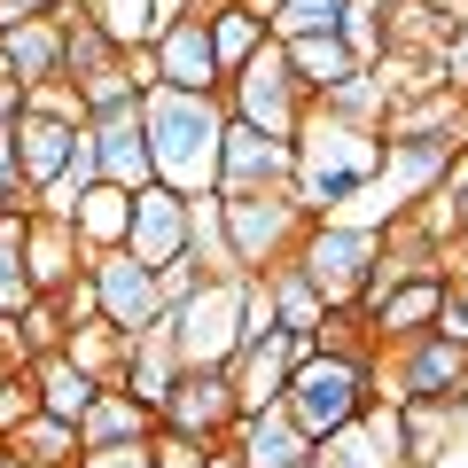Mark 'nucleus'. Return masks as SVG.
I'll return each instance as SVG.
<instances>
[{"label": "nucleus", "mask_w": 468, "mask_h": 468, "mask_svg": "<svg viewBox=\"0 0 468 468\" xmlns=\"http://www.w3.org/2000/svg\"><path fill=\"white\" fill-rule=\"evenodd\" d=\"M375 172H383V133L344 125L335 110L313 101L289 141V203L304 218H344V203L375 196Z\"/></svg>", "instance_id": "nucleus-1"}, {"label": "nucleus", "mask_w": 468, "mask_h": 468, "mask_svg": "<svg viewBox=\"0 0 468 468\" xmlns=\"http://www.w3.org/2000/svg\"><path fill=\"white\" fill-rule=\"evenodd\" d=\"M141 133H149V172L172 196H211L218 187V141H227V110L218 94H172L149 86L141 94Z\"/></svg>", "instance_id": "nucleus-2"}, {"label": "nucleus", "mask_w": 468, "mask_h": 468, "mask_svg": "<svg viewBox=\"0 0 468 468\" xmlns=\"http://www.w3.org/2000/svg\"><path fill=\"white\" fill-rule=\"evenodd\" d=\"M367 351H375V344H367ZM367 351H328V344H313V351L297 359L282 406H289V421H297L313 445H320V437H335L344 421L367 414Z\"/></svg>", "instance_id": "nucleus-3"}, {"label": "nucleus", "mask_w": 468, "mask_h": 468, "mask_svg": "<svg viewBox=\"0 0 468 468\" xmlns=\"http://www.w3.org/2000/svg\"><path fill=\"white\" fill-rule=\"evenodd\" d=\"M375 250H383V227H375V218H313V227L297 234V250H289V258L304 266V282L320 289L328 313H351L359 289H367Z\"/></svg>", "instance_id": "nucleus-4"}, {"label": "nucleus", "mask_w": 468, "mask_h": 468, "mask_svg": "<svg viewBox=\"0 0 468 468\" xmlns=\"http://www.w3.org/2000/svg\"><path fill=\"white\" fill-rule=\"evenodd\" d=\"M218 110H227L234 125L266 133V141H297V125H304V110H313V101H304V86H297V70H289L282 39H266L250 63L218 86Z\"/></svg>", "instance_id": "nucleus-5"}, {"label": "nucleus", "mask_w": 468, "mask_h": 468, "mask_svg": "<svg viewBox=\"0 0 468 468\" xmlns=\"http://www.w3.org/2000/svg\"><path fill=\"white\" fill-rule=\"evenodd\" d=\"M313 218L289 203V187H266V196H218V234H227V266L234 282H250V273L282 266L297 250V234Z\"/></svg>", "instance_id": "nucleus-6"}, {"label": "nucleus", "mask_w": 468, "mask_h": 468, "mask_svg": "<svg viewBox=\"0 0 468 468\" xmlns=\"http://www.w3.org/2000/svg\"><path fill=\"white\" fill-rule=\"evenodd\" d=\"M180 367H227L242 351V282H203L180 313H165Z\"/></svg>", "instance_id": "nucleus-7"}, {"label": "nucleus", "mask_w": 468, "mask_h": 468, "mask_svg": "<svg viewBox=\"0 0 468 468\" xmlns=\"http://www.w3.org/2000/svg\"><path fill=\"white\" fill-rule=\"evenodd\" d=\"M242 421V406H234V383L227 367H187L180 383H172V399L156 406V437H187V445H227V430Z\"/></svg>", "instance_id": "nucleus-8"}, {"label": "nucleus", "mask_w": 468, "mask_h": 468, "mask_svg": "<svg viewBox=\"0 0 468 468\" xmlns=\"http://www.w3.org/2000/svg\"><path fill=\"white\" fill-rule=\"evenodd\" d=\"M86 273H94V304H101V328L110 335H141V328L165 320V304H156V266H141L133 250L86 258Z\"/></svg>", "instance_id": "nucleus-9"}, {"label": "nucleus", "mask_w": 468, "mask_h": 468, "mask_svg": "<svg viewBox=\"0 0 468 468\" xmlns=\"http://www.w3.org/2000/svg\"><path fill=\"white\" fill-rule=\"evenodd\" d=\"M141 55H149V79L172 86V94H218V86H227V70H218V55H211L203 16H172Z\"/></svg>", "instance_id": "nucleus-10"}, {"label": "nucleus", "mask_w": 468, "mask_h": 468, "mask_svg": "<svg viewBox=\"0 0 468 468\" xmlns=\"http://www.w3.org/2000/svg\"><path fill=\"white\" fill-rule=\"evenodd\" d=\"M390 359V383L406 399H461L468 406V344H445V335H414V344L383 351Z\"/></svg>", "instance_id": "nucleus-11"}, {"label": "nucleus", "mask_w": 468, "mask_h": 468, "mask_svg": "<svg viewBox=\"0 0 468 468\" xmlns=\"http://www.w3.org/2000/svg\"><path fill=\"white\" fill-rule=\"evenodd\" d=\"M297 359H304V344L297 335H250V344L227 359V383H234V406L242 414H258V406H282V390H289V375H297Z\"/></svg>", "instance_id": "nucleus-12"}, {"label": "nucleus", "mask_w": 468, "mask_h": 468, "mask_svg": "<svg viewBox=\"0 0 468 468\" xmlns=\"http://www.w3.org/2000/svg\"><path fill=\"white\" fill-rule=\"evenodd\" d=\"M313 468H406L399 406H367L359 421H344L335 437H320V445H313Z\"/></svg>", "instance_id": "nucleus-13"}, {"label": "nucleus", "mask_w": 468, "mask_h": 468, "mask_svg": "<svg viewBox=\"0 0 468 468\" xmlns=\"http://www.w3.org/2000/svg\"><path fill=\"white\" fill-rule=\"evenodd\" d=\"M289 187V141H266L250 125L227 117V141H218V196H266Z\"/></svg>", "instance_id": "nucleus-14"}, {"label": "nucleus", "mask_w": 468, "mask_h": 468, "mask_svg": "<svg viewBox=\"0 0 468 468\" xmlns=\"http://www.w3.org/2000/svg\"><path fill=\"white\" fill-rule=\"evenodd\" d=\"M180 351H172V328L156 320V328H141V335H125V359H117V375H110V390H125L133 406H165L172 399V383H180Z\"/></svg>", "instance_id": "nucleus-15"}, {"label": "nucleus", "mask_w": 468, "mask_h": 468, "mask_svg": "<svg viewBox=\"0 0 468 468\" xmlns=\"http://www.w3.org/2000/svg\"><path fill=\"white\" fill-rule=\"evenodd\" d=\"M227 452L242 468H313V437L289 421V406H258L227 430Z\"/></svg>", "instance_id": "nucleus-16"}, {"label": "nucleus", "mask_w": 468, "mask_h": 468, "mask_svg": "<svg viewBox=\"0 0 468 468\" xmlns=\"http://www.w3.org/2000/svg\"><path fill=\"white\" fill-rule=\"evenodd\" d=\"M125 250L141 258V266H172V258L187 250V196H172V187H141L133 196V218H125Z\"/></svg>", "instance_id": "nucleus-17"}, {"label": "nucleus", "mask_w": 468, "mask_h": 468, "mask_svg": "<svg viewBox=\"0 0 468 468\" xmlns=\"http://www.w3.org/2000/svg\"><path fill=\"white\" fill-rule=\"evenodd\" d=\"M445 289H452L445 273H414L406 289H390V297L367 313V344H375V351H399V344H414V335H430Z\"/></svg>", "instance_id": "nucleus-18"}, {"label": "nucleus", "mask_w": 468, "mask_h": 468, "mask_svg": "<svg viewBox=\"0 0 468 468\" xmlns=\"http://www.w3.org/2000/svg\"><path fill=\"white\" fill-rule=\"evenodd\" d=\"M86 133H94V165H101L110 187L141 196V187L156 180V172H149V133H141V101H133V110H117V117H94Z\"/></svg>", "instance_id": "nucleus-19"}, {"label": "nucleus", "mask_w": 468, "mask_h": 468, "mask_svg": "<svg viewBox=\"0 0 468 468\" xmlns=\"http://www.w3.org/2000/svg\"><path fill=\"white\" fill-rule=\"evenodd\" d=\"M24 273H32L39 297H55L63 282H79V273H86V250H79V234H70V218L24 211Z\"/></svg>", "instance_id": "nucleus-20"}, {"label": "nucleus", "mask_w": 468, "mask_h": 468, "mask_svg": "<svg viewBox=\"0 0 468 468\" xmlns=\"http://www.w3.org/2000/svg\"><path fill=\"white\" fill-rule=\"evenodd\" d=\"M461 399H406L399 406V445H406V468H437L461 437Z\"/></svg>", "instance_id": "nucleus-21"}, {"label": "nucleus", "mask_w": 468, "mask_h": 468, "mask_svg": "<svg viewBox=\"0 0 468 468\" xmlns=\"http://www.w3.org/2000/svg\"><path fill=\"white\" fill-rule=\"evenodd\" d=\"M70 141H79V125H70V117H39V110L16 117V165H24V187H32V196L63 180Z\"/></svg>", "instance_id": "nucleus-22"}, {"label": "nucleus", "mask_w": 468, "mask_h": 468, "mask_svg": "<svg viewBox=\"0 0 468 468\" xmlns=\"http://www.w3.org/2000/svg\"><path fill=\"white\" fill-rule=\"evenodd\" d=\"M282 55H289V70H297L304 101H335L351 79H359V70H367V63H359V55H351L335 32H320V39H289Z\"/></svg>", "instance_id": "nucleus-23"}, {"label": "nucleus", "mask_w": 468, "mask_h": 468, "mask_svg": "<svg viewBox=\"0 0 468 468\" xmlns=\"http://www.w3.org/2000/svg\"><path fill=\"white\" fill-rule=\"evenodd\" d=\"M258 282H266L273 328H282V335H297V344L313 351V335H320V320H328V304H320V289L304 282V266H297V258H282V266H266Z\"/></svg>", "instance_id": "nucleus-24"}, {"label": "nucleus", "mask_w": 468, "mask_h": 468, "mask_svg": "<svg viewBox=\"0 0 468 468\" xmlns=\"http://www.w3.org/2000/svg\"><path fill=\"white\" fill-rule=\"evenodd\" d=\"M0 70H8L24 94H32V86H55V79H63V32H55L48 16L0 32Z\"/></svg>", "instance_id": "nucleus-25"}, {"label": "nucleus", "mask_w": 468, "mask_h": 468, "mask_svg": "<svg viewBox=\"0 0 468 468\" xmlns=\"http://www.w3.org/2000/svg\"><path fill=\"white\" fill-rule=\"evenodd\" d=\"M149 437H156V414L133 406L125 390H101L79 414V452H117V445H149Z\"/></svg>", "instance_id": "nucleus-26"}, {"label": "nucleus", "mask_w": 468, "mask_h": 468, "mask_svg": "<svg viewBox=\"0 0 468 468\" xmlns=\"http://www.w3.org/2000/svg\"><path fill=\"white\" fill-rule=\"evenodd\" d=\"M125 218H133V196L110 180H94L79 203H70V234H79V250L101 258V250H125Z\"/></svg>", "instance_id": "nucleus-27"}, {"label": "nucleus", "mask_w": 468, "mask_h": 468, "mask_svg": "<svg viewBox=\"0 0 468 468\" xmlns=\"http://www.w3.org/2000/svg\"><path fill=\"white\" fill-rule=\"evenodd\" d=\"M32 390H39V414L79 421V414H86V406H94L110 383H94V375H79V367H70L63 351H48V359H32Z\"/></svg>", "instance_id": "nucleus-28"}, {"label": "nucleus", "mask_w": 468, "mask_h": 468, "mask_svg": "<svg viewBox=\"0 0 468 468\" xmlns=\"http://www.w3.org/2000/svg\"><path fill=\"white\" fill-rule=\"evenodd\" d=\"M149 55H117L110 70H94V79L79 86V110H86V125H94V117H117V110H133L141 94H149Z\"/></svg>", "instance_id": "nucleus-29"}, {"label": "nucleus", "mask_w": 468, "mask_h": 468, "mask_svg": "<svg viewBox=\"0 0 468 468\" xmlns=\"http://www.w3.org/2000/svg\"><path fill=\"white\" fill-rule=\"evenodd\" d=\"M8 461L16 468H79V421L32 414L16 437H8Z\"/></svg>", "instance_id": "nucleus-30"}, {"label": "nucleus", "mask_w": 468, "mask_h": 468, "mask_svg": "<svg viewBox=\"0 0 468 468\" xmlns=\"http://www.w3.org/2000/svg\"><path fill=\"white\" fill-rule=\"evenodd\" d=\"M203 32H211V55H218V70H227V79H234L242 63H250V55L266 48V39H273V32H266V16H250L242 0L211 8V16H203Z\"/></svg>", "instance_id": "nucleus-31"}, {"label": "nucleus", "mask_w": 468, "mask_h": 468, "mask_svg": "<svg viewBox=\"0 0 468 468\" xmlns=\"http://www.w3.org/2000/svg\"><path fill=\"white\" fill-rule=\"evenodd\" d=\"M86 16L101 24V39H110L117 55H141L156 32H165V16H156V0H86Z\"/></svg>", "instance_id": "nucleus-32"}, {"label": "nucleus", "mask_w": 468, "mask_h": 468, "mask_svg": "<svg viewBox=\"0 0 468 468\" xmlns=\"http://www.w3.org/2000/svg\"><path fill=\"white\" fill-rule=\"evenodd\" d=\"M32 273H24V211L0 218V320H16L24 304H32Z\"/></svg>", "instance_id": "nucleus-33"}, {"label": "nucleus", "mask_w": 468, "mask_h": 468, "mask_svg": "<svg viewBox=\"0 0 468 468\" xmlns=\"http://www.w3.org/2000/svg\"><path fill=\"white\" fill-rule=\"evenodd\" d=\"M55 32H63V86H86L94 70H110V63H117V48L101 39V24H94V16L55 24Z\"/></svg>", "instance_id": "nucleus-34"}, {"label": "nucleus", "mask_w": 468, "mask_h": 468, "mask_svg": "<svg viewBox=\"0 0 468 468\" xmlns=\"http://www.w3.org/2000/svg\"><path fill=\"white\" fill-rule=\"evenodd\" d=\"M8 328H16L24 359H48V351H63V344H70V320H63V304H55V297H32L16 320H8Z\"/></svg>", "instance_id": "nucleus-35"}, {"label": "nucleus", "mask_w": 468, "mask_h": 468, "mask_svg": "<svg viewBox=\"0 0 468 468\" xmlns=\"http://www.w3.org/2000/svg\"><path fill=\"white\" fill-rule=\"evenodd\" d=\"M344 8L351 0H282V16H273L266 32L282 39V48L289 39H320V32H344Z\"/></svg>", "instance_id": "nucleus-36"}, {"label": "nucleus", "mask_w": 468, "mask_h": 468, "mask_svg": "<svg viewBox=\"0 0 468 468\" xmlns=\"http://www.w3.org/2000/svg\"><path fill=\"white\" fill-rule=\"evenodd\" d=\"M63 359H70L79 375H94V383H110V375H117V359H125V335H110L101 320H94V328H70Z\"/></svg>", "instance_id": "nucleus-37"}, {"label": "nucleus", "mask_w": 468, "mask_h": 468, "mask_svg": "<svg viewBox=\"0 0 468 468\" xmlns=\"http://www.w3.org/2000/svg\"><path fill=\"white\" fill-rule=\"evenodd\" d=\"M203 282H211V273H203V258H196V250H180L172 266H156V304H165V313H180V304L196 297Z\"/></svg>", "instance_id": "nucleus-38"}, {"label": "nucleus", "mask_w": 468, "mask_h": 468, "mask_svg": "<svg viewBox=\"0 0 468 468\" xmlns=\"http://www.w3.org/2000/svg\"><path fill=\"white\" fill-rule=\"evenodd\" d=\"M39 414V390H32V367L24 375H0V445H8V437L24 430V421Z\"/></svg>", "instance_id": "nucleus-39"}, {"label": "nucleus", "mask_w": 468, "mask_h": 468, "mask_svg": "<svg viewBox=\"0 0 468 468\" xmlns=\"http://www.w3.org/2000/svg\"><path fill=\"white\" fill-rule=\"evenodd\" d=\"M24 110H39V117H70V125H86V110H79V86H32V94H24Z\"/></svg>", "instance_id": "nucleus-40"}, {"label": "nucleus", "mask_w": 468, "mask_h": 468, "mask_svg": "<svg viewBox=\"0 0 468 468\" xmlns=\"http://www.w3.org/2000/svg\"><path fill=\"white\" fill-rule=\"evenodd\" d=\"M55 304H63V320H70V328H94V320H101V304H94V273L63 282V289H55Z\"/></svg>", "instance_id": "nucleus-41"}, {"label": "nucleus", "mask_w": 468, "mask_h": 468, "mask_svg": "<svg viewBox=\"0 0 468 468\" xmlns=\"http://www.w3.org/2000/svg\"><path fill=\"white\" fill-rule=\"evenodd\" d=\"M0 196L32 211V187H24V165H16V125H0Z\"/></svg>", "instance_id": "nucleus-42"}, {"label": "nucleus", "mask_w": 468, "mask_h": 468, "mask_svg": "<svg viewBox=\"0 0 468 468\" xmlns=\"http://www.w3.org/2000/svg\"><path fill=\"white\" fill-rule=\"evenodd\" d=\"M430 63H437V79H445V86H452V94H468V24H461V32H452V39H445V48H437V55H430Z\"/></svg>", "instance_id": "nucleus-43"}, {"label": "nucleus", "mask_w": 468, "mask_h": 468, "mask_svg": "<svg viewBox=\"0 0 468 468\" xmlns=\"http://www.w3.org/2000/svg\"><path fill=\"white\" fill-rule=\"evenodd\" d=\"M149 468H203V445H187V437H149Z\"/></svg>", "instance_id": "nucleus-44"}, {"label": "nucleus", "mask_w": 468, "mask_h": 468, "mask_svg": "<svg viewBox=\"0 0 468 468\" xmlns=\"http://www.w3.org/2000/svg\"><path fill=\"white\" fill-rule=\"evenodd\" d=\"M79 468H149V445H117V452H79Z\"/></svg>", "instance_id": "nucleus-45"}, {"label": "nucleus", "mask_w": 468, "mask_h": 468, "mask_svg": "<svg viewBox=\"0 0 468 468\" xmlns=\"http://www.w3.org/2000/svg\"><path fill=\"white\" fill-rule=\"evenodd\" d=\"M48 16V0H0V32H16V24Z\"/></svg>", "instance_id": "nucleus-46"}, {"label": "nucleus", "mask_w": 468, "mask_h": 468, "mask_svg": "<svg viewBox=\"0 0 468 468\" xmlns=\"http://www.w3.org/2000/svg\"><path fill=\"white\" fill-rule=\"evenodd\" d=\"M445 282L468 289V234H452V242H445Z\"/></svg>", "instance_id": "nucleus-47"}, {"label": "nucleus", "mask_w": 468, "mask_h": 468, "mask_svg": "<svg viewBox=\"0 0 468 468\" xmlns=\"http://www.w3.org/2000/svg\"><path fill=\"white\" fill-rule=\"evenodd\" d=\"M16 117H24V86L0 70V125H16Z\"/></svg>", "instance_id": "nucleus-48"}, {"label": "nucleus", "mask_w": 468, "mask_h": 468, "mask_svg": "<svg viewBox=\"0 0 468 468\" xmlns=\"http://www.w3.org/2000/svg\"><path fill=\"white\" fill-rule=\"evenodd\" d=\"M452 234H468V187L452 196Z\"/></svg>", "instance_id": "nucleus-49"}, {"label": "nucleus", "mask_w": 468, "mask_h": 468, "mask_svg": "<svg viewBox=\"0 0 468 468\" xmlns=\"http://www.w3.org/2000/svg\"><path fill=\"white\" fill-rule=\"evenodd\" d=\"M203 468H242V461H234L227 445H211V452H203Z\"/></svg>", "instance_id": "nucleus-50"}, {"label": "nucleus", "mask_w": 468, "mask_h": 468, "mask_svg": "<svg viewBox=\"0 0 468 468\" xmlns=\"http://www.w3.org/2000/svg\"><path fill=\"white\" fill-rule=\"evenodd\" d=\"M242 8H250V16H266V24L282 16V0H242Z\"/></svg>", "instance_id": "nucleus-51"}, {"label": "nucleus", "mask_w": 468, "mask_h": 468, "mask_svg": "<svg viewBox=\"0 0 468 468\" xmlns=\"http://www.w3.org/2000/svg\"><path fill=\"white\" fill-rule=\"evenodd\" d=\"M0 468H8V445H0Z\"/></svg>", "instance_id": "nucleus-52"}, {"label": "nucleus", "mask_w": 468, "mask_h": 468, "mask_svg": "<svg viewBox=\"0 0 468 468\" xmlns=\"http://www.w3.org/2000/svg\"><path fill=\"white\" fill-rule=\"evenodd\" d=\"M8 468H16V461H8Z\"/></svg>", "instance_id": "nucleus-53"}]
</instances>
